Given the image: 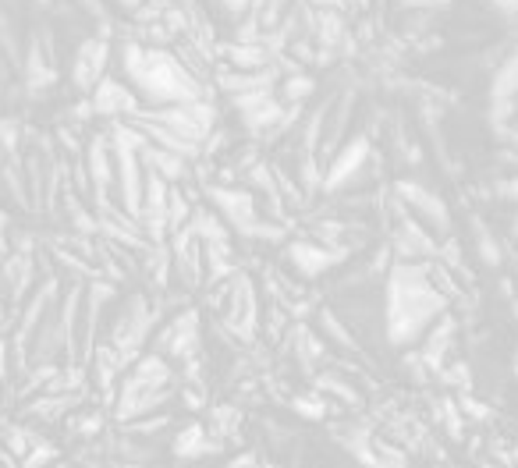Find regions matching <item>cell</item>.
Masks as SVG:
<instances>
[{"instance_id":"6da1fadb","label":"cell","mask_w":518,"mask_h":468,"mask_svg":"<svg viewBox=\"0 0 518 468\" xmlns=\"http://www.w3.org/2000/svg\"><path fill=\"white\" fill-rule=\"evenodd\" d=\"M121 64H125V75L132 82L139 103H146L150 110L203 100V86L189 75V68L171 50L125 43L121 47Z\"/></svg>"},{"instance_id":"7a4b0ae2","label":"cell","mask_w":518,"mask_h":468,"mask_svg":"<svg viewBox=\"0 0 518 468\" xmlns=\"http://www.w3.org/2000/svg\"><path fill=\"white\" fill-rule=\"evenodd\" d=\"M387 295H391V334L398 337H412L419 327H426L430 316H437L440 302L437 288L426 281L423 266L416 263H398L391 273V284H387Z\"/></svg>"},{"instance_id":"3957f363","label":"cell","mask_w":518,"mask_h":468,"mask_svg":"<svg viewBox=\"0 0 518 468\" xmlns=\"http://www.w3.org/2000/svg\"><path fill=\"white\" fill-rule=\"evenodd\" d=\"M369 156H373L369 135H362V132L348 135V139L334 149V160H330L327 174H323V192H341V188L355 185V178L362 174Z\"/></svg>"},{"instance_id":"277c9868","label":"cell","mask_w":518,"mask_h":468,"mask_svg":"<svg viewBox=\"0 0 518 468\" xmlns=\"http://www.w3.org/2000/svg\"><path fill=\"white\" fill-rule=\"evenodd\" d=\"M107 64H110V39L107 36H89L82 39V47L75 50V61H71V82L79 93H93L107 78Z\"/></svg>"},{"instance_id":"5b68a950","label":"cell","mask_w":518,"mask_h":468,"mask_svg":"<svg viewBox=\"0 0 518 468\" xmlns=\"http://www.w3.org/2000/svg\"><path fill=\"white\" fill-rule=\"evenodd\" d=\"M394 195H398L401 206H409V210H416L419 217L426 220L430 227H437V234H448L451 231V213H448V203L440 199L433 188L419 185V181L412 178H401L394 181Z\"/></svg>"},{"instance_id":"8992f818","label":"cell","mask_w":518,"mask_h":468,"mask_svg":"<svg viewBox=\"0 0 518 468\" xmlns=\"http://www.w3.org/2000/svg\"><path fill=\"white\" fill-rule=\"evenodd\" d=\"M206 199L220 210V217H228V224L235 227L238 234H245L252 224H256V199L252 192L238 185H206Z\"/></svg>"},{"instance_id":"52a82bcc","label":"cell","mask_w":518,"mask_h":468,"mask_svg":"<svg viewBox=\"0 0 518 468\" xmlns=\"http://www.w3.org/2000/svg\"><path fill=\"white\" fill-rule=\"evenodd\" d=\"M89 107H93L96 117H128L132 121L135 114L142 110L139 96H135V89H128L125 82H118V78H103L100 86L89 93Z\"/></svg>"},{"instance_id":"ba28073f","label":"cell","mask_w":518,"mask_h":468,"mask_svg":"<svg viewBox=\"0 0 518 468\" xmlns=\"http://www.w3.org/2000/svg\"><path fill=\"white\" fill-rule=\"evenodd\" d=\"M82 171L89 174V181H93L96 195H107V188L114 185V153H110V142L107 135H96V139H89L86 146V164H82Z\"/></svg>"},{"instance_id":"9c48e42d","label":"cell","mask_w":518,"mask_h":468,"mask_svg":"<svg viewBox=\"0 0 518 468\" xmlns=\"http://www.w3.org/2000/svg\"><path fill=\"white\" fill-rule=\"evenodd\" d=\"M277 82H281V75H277L274 64L263 68V71H231V68H224L217 75V86L224 89L228 96L256 93V89H277Z\"/></svg>"},{"instance_id":"30bf717a","label":"cell","mask_w":518,"mask_h":468,"mask_svg":"<svg viewBox=\"0 0 518 468\" xmlns=\"http://www.w3.org/2000/svg\"><path fill=\"white\" fill-rule=\"evenodd\" d=\"M139 160H142V171L157 174V178L167 181L171 188L178 185V181L189 178V160H181V156H174V153H164V149L150 146V142H146V149L139 153Z\"/></svg>"},{"instance_id":"8fae6325","label":"cell","mask_w":518,"mask_h":468,"mask_svg":"<svg viewBox=\"0 0 518 468\" xmlns=\"http://www.w3.org/2000/svg\"><path fill=\"white\" fill-rule=\"evenodd\" d=\"M220 54L231 64V71H263L274 64V54L263 43H224Z\"/></svg>"},{"instance_id":"7c38bea8","label":"cell","mask_w":518,"mask_h":468,"mask_svg":"<svg viewBox=\"0 0 518 468\" xmlns=\"http://www.w3.org/2000/svg\"><path fill=\"white\" fill-rule=\"evenodd\" d=\"M518 96V47L501 61L490 82V103H515Z\"/></svg>"},{"instance_id":"4fadbf2b","label":"cell","mask_w":518,"mask_h":468,"mask_svg":"<svg viewBox=\"0 0 518 468\" xmlns=\"http://www.w3.org/2000/svg\"><path fill=\"white\" fill-rule=\"evenodd\" d=\"M288 259L295 263V270L306 273V277H316V273H323L330 263H334V256H330L323 245H313V242H295L288 245Z\"/></svg>"},{"instance_id":"5bb4252c","label":"cell","mask_w":518,"mask_h":468,"mask_svg":"<svg viewBox=\"0 0 518 468\" xmlns=\"http://www.w3.org/2000/svg\"><path fill=\"white\" fill-rule=\"evenodd\" d=\"M313 93H316V78L306 75V71L284 75L281 82H277V100H281L284 107H302Z\"/></svg>"},{"instance_id":"9a60e30c","label":"cell","mask_w":518,"mask_h":468,"mask_svg":"<svg viewBox=\"0 0 518 468\" xmlns=\"http://www.w3.org/2000/svg\"><path fill=\"white\" fill-rule=\"evenodd\" d=\"M277 96V89H256V93H242V96H231V107L238 110V114H249V110L263 107V103H270Z\"/></svg>"},{"instance_id":"2e32d148","label":"cell","mask_w":518,"mask_h":468,"mask_svg":"<svg viewBox=\"0 0 518 468\" xmlns=\"http://www.w3.org/2000/svg\"><path fill=\"white\" fill-rule=\"evenodd\" d=\"M299 181L309 188V192L323 188V174H320V164H316V156H302V164H299Z\"/></svg>"},{"instance_id":"e0dca14e","label":"cell","mask_w":518,"mask_h":468,"mask_svg":"<svg viewBox=\"0 0 518 468\" xmlns=\"http://www.w3.org/2000/svg\"><path fill=\"white\" fill-rule=\"evenodd\" d=\"M476 238H479V252H483V263L497 266L501 263V249H497V242L490 238V231L476 220Z\"/></svg>"},{"instance_id":"ac0fdd59","label":"cell","mask_w":518,"mask_h":468,"mask_svg":"<svg viewBox=\"0 0 518 468\" xmlns=\"http://www.w3.org/2000/svg\"><path fill=\"white\" fill-rule=\"evenodd\" d=\"M398 4L409 11H448L451 8V0H398Z\"/></svg>"},{"instance_id":"d6986e66","label":"cell","mask_w":518,"mask_h":468,"mask_svg":"<svg viewBox=\"0 0 518 468\" xmlns=\"http://www.w3.org/2000/svg\"><path fill=\"white\" fill-rule=\"evenodd\" d=\"M18 135H22V125H18V121H0V146L15 149L18 146Z\"/></svg>"},{"instance_id":"ffe728a7","label":"cell","mask_w":518,"mask_h":468,"mask_svg":"<svg viewBox=\"0 0 518 468\" xmlns=\"http://www.w3.org/2000/svg\"><path fill=\"white\" fill-rule=\"evenodd\" d=\"M490 8L504 18H518V0H490Z\"/></svg>"},{"instance_id":"44dd1931","label":"cell","mask_w":518,"mask_h":468,"mask_svg":"<svg viewBox=\"0 0 518 468\" xmlns=\"http://www.w3.org/2000/svg\"><path fill=\"white\" fill-rule=\"evenodd\" d=\"M220 4H224V8H228L231 15H238V18H242L245 11L252 8V0H220Z\"/></svg>"},{"instance_id":"7402d4cb","label":"cell","mask_w":518,"mask_h":468,"mask_svg":"<svg viewBox=\"0 0 518 468\" xmlns=\"http://www.w3.org/2000/svg\"><path fill=\"white\" fill-rule=\"evenodd\" d=\"M501 195H511V199H518V178L504 181V185H501Z\"/></svg>"},{"instance_id":"603a6c76","label":"cell","mask_w":518,"mask_h":468,"mask_svg":"<svg viewBox=\"0 0 518 468\" xmlns=\"http://www.w3.org/2000/svg\"><path fill=\"white\" fill-rule=\"evenodd\" d=\"M82 8H86V11H89V15L103 18V8H100V0H82Z\"/></svg>"},{"instance_id":"cb8c5ba5","label":"cell","mask_w":518,"mask_h":468,"mask_svg":"<svg viewBox=\"0 0 518 468\" xmlns=\"http://www.w3.org/2000/svg\"><path fill=\"white\" fill-rule=\"evenodd\" d=\"M4 227H8V217H4V213H0V234H4Z\"/></svg>"}]
</instances>
